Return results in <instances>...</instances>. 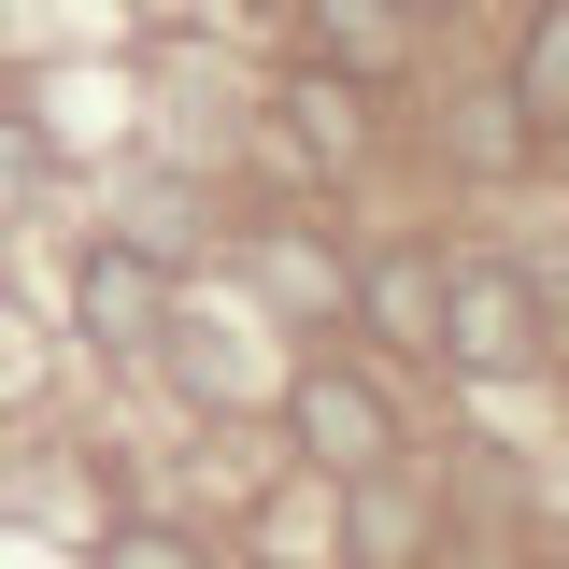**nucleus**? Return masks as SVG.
Wrapping results in <instances>:
<instances>
[{"mask_svg":"<svg viewBox=\"0 0 569 569\" xmlns=\"http://www.w3.org/2000/svg\"><path fill=\"white\" fill-rule=\"evenodd\" d=\"M427 342L498 385V370H541L556 356V313H541V284L512 271V257H470V271H441V328Z\"/></svg>","mask_w":569,"mask_h":569,"instance_id":"f257e3e1","label":"nucleus"},{"mask_svg":"<svg viewBox=\"0 0 569 569\" xmlns=\"http://www.w3.org/2000/svg\"><path fill=\"white\" fill-rule=\"evenodd\" d=\"M284 441H299L328 485H370V470H399V399H385L370 370H342V356H313V370L284 385Z\"/></svg>","mask_w":569,"mask_h":569,"instance_id":"f03ea898","label":"nucleus"},{"mask_svg":"<svg viewBox=\"0 0 569 569\" xmlns=\"http://www.w3.org/2000/svg\"><path fill=\"white\" fill-rule=\"evenodd\" d=\"M71 328L100 356H157L171 342V257H157L142 228H100V242L71 257Z\"/></svg>","mask_w":569,"mask_h":569,"instance_id":"7ed1b4c3","label":"nucleus"},{"mask_svg":"<svg viewBox=\"0 0 569 569\" xmlns=\"http://www.w3.org/2000/svg\"><path fill=\"white\" fill-rule=\"evenodd\" d=\"M413 0H299V58L356 71V86H385V71H413Z\"/></svg>","mask_w":569,"mask_h":569,"instance_id":"20e7f679","label":"nucleus"},{"mask_svg":"<svg viewBox=\"0 0 569 569\" xmlns=\"http://www.w3.org/2000/svg\"><path fill=\"white\" fill-rule=\"evenodd\" d=\"M284 142H299L313 171H356V157H370V86L328 71V58H299L284 71Z\"/></svg>","mask_w":569,"mask_h":569,"instance_id":"39448f33","label":"nucleus"},{"mask_svg":"<svg viewBox=\"0 0 569 569\" xmlns=\"http://www.w3.org/2000/svg\"><path fill=\"white\" fill-rule=\"evenodd\" d=\"M498 100H512V129H527V142H541V129H569V0H527Z\"/></svg>","mask_w":569,"mask_h":569,"instance_id":"423d86ee","label":"nucleus"},{"mask_svg":"<svg viewBox=\"0 0 569 569\" xmlns=\"http://www.w3.org/2000/svg\"><path fill=\"white\" fill-rule=\"evenodd\" d=\"M342 556H356V569H413V556H427V512L399 498V470L342 485Z\"/></svg>","mask_w":569,"mask_h":569,"instance_id":"0eeeda50","label":"nucleus"},{"mask_svg":"<svg viewBox=\"0 0 569 569\" xmlns=\"http://www.w3.org/2000/svg\"><path fill=\"white\" fill-rule=\"evenodd\" d=\"M356 313H370L385 342H427V328H441V271H427V257H370V271H356Z\"/></svg>","mask_w":569,"mask_h":569,"instance_id":"6e6552de","label":"nucleus"},{"mask_svg":"<svg viewBox=\"0 0 569 569\" xmlns=\"http://www.w3.org/2000/svg\"><path fill=\"white\" fill-rule=\"evenodd\" d=\"M271 299H284V313H356V271L328 257V242L284 228V242H271Z\"/></svg>","mask_w":569,"mask_h":569,"instance_id":"1a4fd4ad","label":"nucleus"},{"mask_svg":"<svg viewBox=\"0 0 569 569\" xmlns=\"http://www.w3.org/2000/svg\"><path fill=\"white\" fill-rule=\"evenodd\" d=\"M100 569H213L200 527H157V512H129V527H100Z\"/></svg>","mask_w":569,"mask_h":569,"instance_id":"9d476101","label":"nucleus"},{"mask_svg":"<svg viewBox=\"0 0 569 569\" xmlns=\"http://www.w3.org/2000/svg\"><path fill=\"white\" fill-rule=\"evenodd\" d=\"M0 200H43V142L14 129V114H0Z\"/></svg>","mask_w":569,"mask_h":569,"instance_id":"9b49d317","label":"nucleus"},{"mask_svg":"<svg viewBox=\"0 0 569 569\" xmlns=\"http://www.w3.org/2000/svg\"><path fill=\"white\" fill-rule=\"evenodd\" d=\"M413 14H470V0H413Z\"/></svg>","mask_w":569,"mask_h":569,"instance_id":"f8f14e48","label":"nucleus"}]
</instances>
